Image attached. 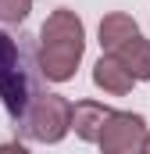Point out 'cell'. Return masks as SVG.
<instances>
[{"label": "cell", "mask_w": 150, "mask_h": 154, "mask_svg": "<svg viewBox=\"0 0 150 154\" xmlns=\"http://www.w3.org/2000/svg\"><path fill=\"white\" fill-rule=\"evenodd\" d=\"M82 50H86V29L79 22L75 11H54L43 25V47H39V65H43V75L54 79V82H64L75 75L79 61H82Z\"/></svg>", "instance_id": "cell-1"}, {"label": "cell", "mask_w": 150, "mask_h": 154, "mask_svg": "<svg viewBox=\"0 0 150 154\" xmlns=\"http://www.w3.org/2000/svg\"><path fill=\"white\" fill-rule=\"evenodd\" d=\"M68 129H72V104L64 97L46 93V97H39L32 104V111H29V133H32V140L57 143Z\"/></svg>", "instance_id": "cell-2"}, {"label": "cell", "mask_w": 150, "mask_h": 154, "mask_svg": "<svg viewBox=\"0 0 150 154\" xmlns=\"http://www.w3.org/2000/svg\"><path fill=\"white\" fill-rule=\"evenodd\" d=\"M143 133H147V125H143L140 115H132V111H111L104 118V129H100L97 143L107 154H129V151H140Z\"/></svg>", "instance_id": "cell-3"}, {"label": "cell", "mask_w": 150, "mask_h": 154, "mask_svg": "<svg viewBox=\"0 0 150 154\" xmlns=\"http://www.w3.org/2000/svg\"><path fill=\"white\" fill-rule=\"evenodd\" d=\"M0 97H4V104H7V111L18 118L25 111V75H22V68H18V50H14V43L0 32Z\"/></svg>", "instance_id": "cell-4"}, {"label": "cell", "mask_w": 150, "mask_h": 154, "mask_svg": "<svg viewBox=\"0 0 150 154\" xmlns=\"http://www.w3.org/2000/svg\"><path fill=\"white\" fill-rule=\"evenodd\" d=\"M93 82L104 90V93H114V97H122V93H129L132 90V72L114 57V54H107V57H100L97 61V68H93Z\"/></svg>", "instance_id": "cell-5"}, {"label": "cell", "mask_w": 150, "mask_h": 154, "mask_svg": "<svg viewBox=\"0 0 150 154\" xmlns=\"http://www.w3.org/2000/svg\"><path fill=\"white\" fill-rule=\"evenodd\" d=\"M107 54H114V57L132 72V79H150V39H143L140 32L129 36L125 43H118Z\"/></svg>", "instance_id": "cell-6"}, {"label": "cell", "mask_w": 150, "mask_h": 154, "mask_svg": "<svg viewBox=\"0 0 150 154\" xmlns=\"http://www.w3.org/2000/svg\"><path fill=\"white\" fill-rule=\"evenodd\" d=\"M107 115H111V108H104V104H97V100H82V104L72 108V125H75V133H79L82 140H97Z\"/></svg>", "instance_id": "cell-7"}, {"label": "cell", "mask_w": 150, "mask_h": 154, "mask_svg": "<svg viewBox=\"0 0 150 154\" xmlns=\"http://www.w3.org/2000/svg\"><path fill=\"white\" fill-rule=\"evenodd\" d=\"M140 32V25L129 18V14H107L104 22H100V47L104 50H114L118 43H125L129 36H136Z\"/></svg>", "instance_id": "cell-8"}, {"label": "cell", "mask_w": 150, "mask_h": 154, "mask_svg": "<svg viewBox=\"0 0 150 154\" xmlns=\"http://www.w3.org/2000/svg\"><path fill=\"white\" fill-rule=\"evenodd\" d=\"M32 0H0V22H22L29 14Z\"/></svg>", "instance_id": "cell-9"}, {"label": "cell", "mask_w": 150, "mask_h": 154, "mask_svg": "<svg viewBox=\"0 0 150 154\" xmlns=\"http://www.w3.org/2000/svg\"><path fill=\"white\" fill-rule=\"evenodd\" d=\"M140 151H150V136L143 133V143H140Z\"/></svg>", "instance_id": "cell-10"}]
</instances>
